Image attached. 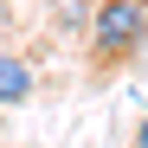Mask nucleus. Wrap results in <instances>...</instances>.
<instances>
[{
    "label": "nucleus",
    "mask_w": 148,
    "mask_h": 148,
    "mask_svg": "<svg viewBox=\"0 0 148 148\" xmlns=\"http://www.w3.org/2000/svg\"><path fill=\"white\" fill-rule=\"evenodd\" d=\"M135 148H148V122H142V135H135Z\"/></svg>",
    "instance_id": "7ed1b4c3"
},
{
    "label": "nucleus",
    "mask_w": 148,
    "mask_h": 148,
    "mask_svg": "<svg viewBox=\"0 0 148 148\" xmlns=\"http://www.w3.org/2000/svg\"><path fill=\"white\" fill-rule=\"evenodd\" d=\"M26 97H32V64L13 58V52H0V110L26 103Z\"/></svg>",
    "instance_id": "f03ea898"
},
{
    "label": "nucleus",
    "mask_w": 148,
    "mask_h": 148,
    "mask_svg": "<svg viewBox=\"0 0 148 148\" xmlns=\"http://www.w3.org/2000/svg\"><path fill=\"white\" fill-rule=\"evenodd\" d=\"M90 39H97L103 58H129L135 45L148 39V7H142V0H103L97 19H90Z\"/></svg>",
    "instance_id": "f257e3e1"
}]
</instances>
